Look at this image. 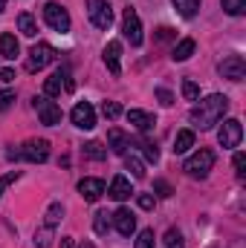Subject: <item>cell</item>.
<instances>
[{
  "mask_svg": "<svg viewBox=\"0 0 246 248\" xmlns=\"http://www.w3.org/2000/svg\"><path fill=\"white\" fill-rule=\"evenodd\" d=\"M107 147H110L116 156H124V153H127V147H130L127 133H124V130H119V127H113V130L107 133Z\"/></svg>",
  "mask_w": 246,
  "mask_h": 248,
  "instance_id": "cell-14",
  "label": "cell"
},
{
  "mask_svg": "<svg viewBox=\"0 0 246 248\" xmlns=\"http://www.w3.org/2000/svg\"><path fill=\"white\" fill-rule=\"evenodd\" d=\"M70 119H72V124H75L78 130H93V127H96V110H93L90 101H78V104L72 107Z\"/></svg>",
  "mask_w": 246,
  "mask_h": 248,
  "instance_id": "cell-10",
  "label": "cell"
},
{
  "mask_svg": "<svg viewBox=\"0 0 246 248\" xmlns=\"http://www.w3.org/2000/svg\"><path fill=\"white\" fill-rule=\"evenodd\" d=\"M241 139H244V124L238 122V119H226V122L220 124V130H217L220 147H238Z\"/></svg>",
  "mask_w": 246,
  "mask_h": 248,
  "instance_id": "cell-5",
  "label": "cell"
},
{
  "mask_svg": "<svg viewBox=\"0 0 246 248\" xmlns=\"http://www.w3.org/2000/svg\"><path fill=\"white\" fill-rule=\"evenodd\" d=\"M136 248H157V246H154V231H151V228H145V231L139 234V240H136Z\"/></svg>",
  "mask_w": 246,
  "mask_h": 248,
  "instance_id": "cell-33",
  "label": "cell"
},
{
  "mask_svg": "<svg viewBox=\"0 0 246 248\" xmlns=\"http://www.w3.org/2000/svg\"><path fill=\"white\" fill-rule=\"evenodd\" d=\"M87 15L96 29H110V23H113V9L107 0H87Z\"/></svg>",
  "mask_w": 246,
  "mask_h": 248,
  "instance_id": "cell-3",
  "label": "cell"
},
{
  "mask_svg": "<svg viewBox=\"0 0 246 248\" xmlns=\"http://www.w3.org/2000/svg\"><path fill=\"white\" fill-rule=\"evenodd\" d=\"M64 72H55V75H50L47 81H44V95L47 98H55V95H61V87H64Z\"/></svg>",
  "mask_w": 246,
  "mask_h": 248,
  "instance_id": "cell-18",
  "label": "cell"
},
{
  "mask_svg": "<svg viewBox=\"0 0 246 248\" xmlns=\"http://www.w3.org/2000/svg\"><path fill=\"white\" fill-rule=\"evenodd\" d=\"M110 217H113V225H116V231H119L122 237H130V234L136 231V217H133L127 208H116Z\"/></svg>",
  "mask_w": 246,
  "mask_h": 248,
  "instance_id": "cell-12",
  "label": "cell"
},
{
  "mask_svg": "<svg viewBox=\"0 0 246 248\" xmlns=\"http://www.w3.org/2000/svg\"><path fill=\"white\" fill-rule=\"evenodd\" d=\"M183 95L188 98V101H197V98H200V87H197L191 78H185L183 81Z\"/></svg>",
  "mask_w": 246,
  "mask_h": 248,
  "instance_id": "cell-31",
  "label": "cell"
},
{
  "mask_svg": "<svg viewBox=\"0 0 246 248\" xmlns=\"http://www.w3.org/2000/svg\"><path fill=\"white\" fill-rule=\"evenodd\" d=\"M171 35H174V29H168V26H162V29H159V41H168Z\"/></svg>",
  "mask_w": 246,
  "mask_h": 248,
  "instance_id": "cell-42",
  "label": "cell"
},
{
  "mask_svg": "<svg viewBox=\"0 0 246 248\" xmlns=\"http://www.w3.org/2000/svg\"><path fill=\"white\" fill-rule=\"evenodd\" d=\"M102 113H105L107 119H119V116H122V107H119V101H105V104H102Z\"/></svg>",
  "mask_w": 246,
  "mask_h": 248,
  "instance_id": "cell-32",
  "label": "cell"
},
{
  "mask_svg": "<svg viewBox=\"0 0 246 248\" xmlns=\"http://www.w3.org/2000/svg\"><path fill=\"white\" fill-rule=\"evenodd\" d=\"M18 52H20L18 38H15V35H9V32H3V35H0V55H3V58H15Z\"/></svg>",
  "mask_w": 246,
  "mask_h": 248,
  "instance_id": "cell-20",
  "label": "cell"
},
{
  "mask_svg": "<svg viewBox=\"0 0 246 248\" xmlns=\"http://www.w3.org/2000/svg\"><path fill=\"white\" fill-rule=\"evenodd\" d=\"M20 156H23L26 162H32V165H41V162L50 159V141H47V139H29V141L23 144Z\"/></svg>",
  "mask_w": 246,
  "mask_h": 248,
  "instance_id": "cell-7",
  "label": "cell"
},
{
  "mask_svg": "<svg viewBox=\"0 0 246 248\" xmlns=\"http://www.w3.org/2000/svg\"><path fill=\"white\" fill-rule=\"evenodd\" d=\"M171 3H174V9H177L183 17H194L197 9H200V0H171Z\"/></svg>",
  "mask_w": 246,
  "mask_h": 248,
  "instance_id": "cell-25",
  "label": "cell"
},
{
  "mask_svg": "<svg viewBox=\"0 0 246 248\" xmlns=\"http://www.w3.org/2000/svg\"><path fill=\"white\" fill-rule=\"evenodd\" d=\"M0 81H6V84L15 81V72H12V69H0Z\"/></svg>",
  "mask_w": 246,
  "mask_h": 248,
  "instance_id": "cell-41",
  "label": "cell"
},
{
  "mask_svg": "<svg viewBox=\"0 0 246 248\" xmlns=\"http://www.w3.org/2000/svg\"><path fill=\"white\" fill-rule=\"evenodd\" d=\"M142 150H145V156H148L151 162H159V150H157L154 141H142Z\"/></svg>",
  "mask_w": 246,
  "mask_h": 248,
  "instance_id": "cell-34",
  "label": "cell"
},
{
  "mask_svg": "<svg viewBox=\"0 0 246 248\" xmlns=\"http://www.w3.org/2000/svg\"><path fill=\"white\" fill-rule=\"evenodd\" d=\"M223 12H226V15H232V17L244 15V12H246V0H223Z\"/></svg>",
  "mask_w": 246,
  "mask_h": 248,
  "instance_id": "cell-29",
  "label": "cell"
},
{
  "mask_svg": "<svg viewBox=\"0 0 246 248\" xmlns=\"http://www.w3.org/2000/svg\"><path fill=\"white\" fill-rule=\"evenodd\" d=\"M105 63H107V69H110L113 75L122 72V44H119V41H110V44L105 46Z\"/></svg>",
  "mask_w": 246,
  "mask_h": 248,
  "instance_id": "cell-13",
  "label": "cell"
},
{
  "mask_svg": "<svg viewBox=\"0 0 246 248\" xmlns=\"http://www.w3.org/2000/svg\"><path fill=\"white\" fill-rule=\"evenodd\" d=\"M53 61H55V49L50 44H35L29 49V58H26V72H38V69H44Z\"/></svg>",
  "mask_w": 246,
  "mask_h": 248,
  "instance_id": "cell-4",
  "label": "cell"
},
{
  "mask_svg": "<svg viewBox=\"0 0 246 248\" xmlns=\"http://www.w3.org/2000/svg\"><path fill=\"white\" fill-rule=\"evenodd\" d=\"M53 234H55V228L41 225V228L35 231V248H50L53 246Z\"/></svg>",
  "mask_w": 246,
  "mask_h": 248,
  "instance_id": "cell-24",
  "label": "cell"
},
{
  "mask_svg": "<svg viewBox=\"0 0 246 248\" xmlns=\"http://www.w3.org/2000/svg\"><path fill=\"white\" fill-rule=\"evenodd\" d=\"M47 219H44V225H50V228H55L58 222H61V217H64V208L58 205V202H53L50 208H47V214H44Z\"/></svg>",
  "mask_w": 246,
  "mask_h": 248,
  "instance_id": "cell-26",
  "label": "cell"
},
{
  "mask_svg": "<svg viewBox=\"0 0 246 248\" xmlns=\"http://www.w3.org/2000/svg\"><path fill=\"white\" fill-rule=\"evenodd\" d=\"M194 49H197V44H194V38H183L177 46H174V61H188L191 55H194Z\"/></svg>",
  "mask_w": 246,
  "mask_h": 248,
  "instance_id": "cell-21",
  "label": "cell"
},
{
  "mask_svg": "<svg viewBox=\"0 0 246 248\" xmlns=\"http://www.w3.org/2000/svg\"><path fill=\"white\" fill-rule=\"evenodd\" d=\"M32 104H35V110H38V119L47 124V127L61 124V107H58L55 101H50L47 95H41V98H35Z\"/></svg>",
  "mask_w": 246,
  "mask_h": 248,
  "instance_id": "cell-8",
  "label": "cell"
},
{
  "mask_svg": "<svg viewBox=\"0 0 246 248\" xmlns=\"http://www.w3.org/2000/svg\"><path fill=\"white\" fill-rule=\"evenodd\" d=\"M165 246H168V248H185L183 234H180L177 228H168V234H165Z\"/></svg>",
  "mask_w": 246,
  "mask_h": 248,
  "instance_id": "cell-30",
  "label": "cell"
},
{
  "mask_svg": "<svg viewBox=\"0 0 246 248\" xmlns=\"http://www.w3.org/2000/svg\"><path fill=\"white\" fill-rule=\"evenodd\" d=\"M3 9H6V0H0V12H3Z\"/></svg>",
  "mask_w": 246,
  "mask_h": 248,
  "instance_id": "cell-43",
  "label": "cell"
},
{
  "mask_svg": "<svg viewBox=\"0 0 246 248\" xmlns=\"http://www.w3.org/2000/svg\"><path fill=\"white\" fill-rule=\"evenodd\" d=\"M235 173H238V179L246 176V156L244 153H235Z\"/></svg>",
  "mask_w": 246,
  "mask_h": 248,
  "instance_id": "cell-35",
  "label": "cell"
},
{
  "mask_svg": "<svg viewBox=\"0 0 246 248\" xmlns=\"http://www.w3.org/2000/svg\"><path fill=\"white\" fill-rule=\"evenodd\" d=\"M78 193L84 196V202H96L105 193V182L102 179H81L78 182Z\"/></svg>",
  "mask_w": 246,
  "mask_h": 248,
  "instance_id": "cell-15",
  "label": "cell"
},
{
  "mask_svg": "<svg viewBox=\"0 0 246 248\" xmlns=\"http://www.w3.org/2000/svg\"><path fill=\"white\" fill-rule=\"evenodd\" d=\"M81 248H93V246H90V243H84V246H81Z\"/></svg>",
  "mask_w": 246,
  "mask_h": 248,
  "instance_id": "cell-44",
  "label": "cell"
},
{
  "mask_svg": "<svg viewBox=\"0 0 246 248\" xmlns=\"http://www.w3.org/2000/svg\"><path fill=\"white\" fill-rule=\"evenodd\" d=\"M194 147V130H180L174 136V153H188Z\"/></svg>",
  "mask_w": 246,
  "mask_h": 248,
  "instance_id": "cell-22",
  "label": "cell"
},
{
  "mask_svg": "<svg viewBox=\"0 0 246 248\" xmlns=\"http://www.w3.org/2000/svg\"><path fill=\"white\" fill-rule=\"evenodd\" d=\"M217 72H220L223 78H229V81H244V75H246L244 55H229V58H223L220 66H217Z\"/></svg>",
  "mask_w": 246,
  "mask_h": 248,
  "instance_id": "cell-11",
  "label": "cell"
},
{
  "mask_svg": "<svg viewBox=\"0 0 246 248\" xmlns=\"http://www.w3.org/2000/svg\"><path fill=\"white\" fill-rule=\"evenodd\" d=\"M154 190H157L159 196H171V185H168V182H162V179H159V182H154Z\"/></svg>",
  "mask_w": 246,
  "mask_h": 248,
  "instance_id": "cell-40",
  "label": "cell"
},
{
  "mask_svg": "<svg viewBox=\"0 0 246 248\" xmlns=\"http://www.w3.org/2000/svg\"><path fill=\"white\" fill-rule=\"evenodd\" d=\"M136 202H139V208H142V211H151V208H154V196H151V193H139V196H136Z\"/></svg>",
  "mask_w": 246,
  "mask_h": 248,
  "instance_id": "cell-39",
  "label": "cell"
},
{
  "mask_svg": "<svg viewBox=\"0 0 246 248\" xmlns=\"http://www.w3.org/2000/svg\"><path fill=\"white\" fill-rule=\"evenodd\" d=\"M18 29H20V35H26V38H35V35H38V23H35V17H32L29 12H20V15H18Z\"/></svg>",
  "mask_w": 246,
  "mask_h": 248,
  "instance_id": "cell-19",
  "label": "cell"
},
{
  "mask_svg": "<svg viewBox=\"0 0 246 248\" xmlns=\"http://www.w3.org/2000/svg\"><path fill=\"white\" fill-rule=\"evenodd\" d=\"M211 168H214V150H209V147H200L194 156L185 159V165H183V170L191 179H206Z\"/></svg>",
  "mask_w": 246,
  "mask_h": 248,
  "instance_id": "cell-2",
  "label": "cell"
},
{
  "mask_svg": "<svg viewBox=\"0 0 246 248\" xmlns=\"http://www.w3.org/2000/svg\"><path fill=\"white\" fill-rule=\"evenodd\" d=\"M127 122L133 124L136 130H142V133H148L154 124H157V119L151 116V113H145V110H127Z\"/></svg>",
  "mask_w": 246,
  "mask_h": 248,
  "instance_id": "cell-16",
  "label": "cell"
},
{
  "mask_svg": "<svg viewBox=\"0 0 246 248\" xmlns=\"http://www.w3.org/2000/svg\"><path fill=\"white\" fill-rule=\"evenodd\" d=\"M84 156L93 159V162H105V159H107V147H105L102 141H87V144H84Z\"/></svg>",
  "mask_w": 246,
  "mask_h": 248,
  "instance_id": "cell-23",
  "label": "cell"
},
{
  "mask_svg": "<svg viewBox=\"0 0 246 248\" xmlns=\"http://www.w3.org/2000/svg\"><path fill=\"white\" fill-rule=\"evenodd\" d=\"M107 193H110L116 202H124L133 190H130V182H127L124 176H113V182H110V190H107Z\"/></svg>",
  "mask_w": 246,
  "mask_h": 248,
  "instance_id": "cell-17",
  "label": "cell"
},
{
  "mask_svg": "<svg viewBox=\"0 0 246 248\" xmlns=\"http://www.w3.org/2000/svg\"><path fill=\"white\" fill-rule=\"evenodd\" d=\"M157 98H159V104H162V107H171V104H174V95H171L168 90H162V87L157 90Z\"/></svg>",
  "mask_w": 246,
  "mask_h": 248,
  "instance_id": "cell-38",
  "label": "cell"
},
{
  "mask_svg": "<svg viewBox=\"0 0 246 248\" xmlns=\"http://www.w3.org/2000/svg\"><path fill=\"white\" fill-rule=\"evenodd\" d=\"M44 20L55 32H70V15H67V9L61 3H47L44 6Z\"/></svg>",
  "mask_w": 246,
  "mask_h": 248,
  "instance_id": "cell-6",
  "label": "cell"
},
{
  "mask_svg": "<svg viewBox=\"0 0 246 248\" xmlns=\"http://www.w3.org/2000/svg\"><path fill=\"white\" fill-rule=\"evenodd\" d=\"M122 32H124V38L130 41V46H139V44H142V23H139L136 9H124V15H122Z\"/></svg>",
  "mask_w": 246,
  "mask_h": 248,
  "instance_id": "cell-9",
  "label": "cell"
},
{
  "mask_svg": "<svg viewBox=\"0 0 246 248\" xmlns=\"http://www.w3.org/2000/svg\"><path fill=\"white\" fill-rule=\"evenodd\" d=\"M18 176H20L18 170H9L6 176H0V196H3V190H6V187L12 185V182H18Z\"/></svg>",
  "mask_w": 246,
  "mask_h": 248,
  "instance_id": "cell-36",
  "label": "cell"
},
{
  "mask_svg": "<svg viewBox=\"0 0 246 248\" xmlns=\"http://www.w3.org/2000/svg\"><path fill=\"white\" fill-rule=\"evenodd\" d=\"M124 168H127V170H130V173H133L136 179H142V176H145V165H142V162H139V159H136L133 153H130V156L124 153Z\"/></svg>",
  "mask_w": 246,
  "mask_h": 248,
  "instance_id": "cell-28",
  "label": "cell"
},
{
  "mask_svg": "<svg viewBox=\"0 0 246 248\" xmlns=\"http://www.w3.org/2000/svg\"><path fill=\"white\" fill-rule=\"evenodd\" d=\"M93 228H96L99 237H105V234L110 231V214H107V211H99L96 219H93Z\"/></svg>",
  "mask_w": 246,
  "mask_h": 248,
  "instance_id": "cell-27",
  "label": "cell"
},
{
  "mask_svg": "<svg viewBox=\"0 0 246 248\" xmlns=\"http://www.w3.org/2000/svg\"><path fill=\"white\" fill-rule=\"evenodd\" d=\"M229 110V98L226 95H209L206 101H200L191 113H188V119L194 127H200V130H211L214 124L223 119V113Z\"/></svg>",
  "mask_w": 246,
  "mask_h": 248,
  "instance_id": "cell-1",
  "label": "cell"
},
{
  "mask_svg": "<svg viewBox=\"0 0 246 248\" xmlns=\"http://www.w3.org/2000/svg\"><path fill=\"white\" fill-rule=\"evenodd\" d=\"M12 101H15V93L12 90H0V110H9Z\"/></svg>",
  "mask_w": 246,
  "mask_h": 248,
  "instance_id": "cell-37",
  "label": "cell"
}]
</instances>
